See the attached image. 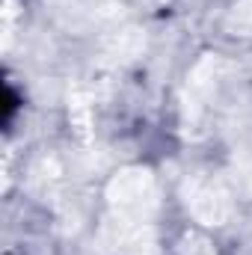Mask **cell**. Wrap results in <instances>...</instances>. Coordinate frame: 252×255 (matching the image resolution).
Here are the masks:
<instances>
[{
	"label": "cell",
	"mask_w": 252,
	"mask_h": 255,
	"mask_svg": "<svg viewBox=\"0 0 252 255\" xmlns=\"http://www.w3.org/2000/svg\"><path fill=\"white\" fill-rule=\"evenodd\" d=\"M15 113H18V92L12 89V83H6L3 86V125L6 128L12 125Z\"/></svg>",
	"instance_id": "obj_1"
}]
</instances>
